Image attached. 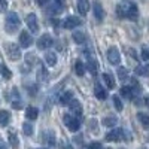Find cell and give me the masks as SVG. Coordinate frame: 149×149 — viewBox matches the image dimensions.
I'll return each mask as SVG.
<instances>
[{
    "instance_id": "obj_36",
    "label": "cell",
    "mask_w": 149,
    "mask_h": 149,
    "mask_svg": "<svg viewBox=\"0 0 149 149\" xmlns=\"http://www.w3.org/2000/svg\"><path fill=\"white\" fill-rule=\"evenodd\" d=\"M8 9V2L6 0H0V12H6Z\"/></svg>"
},
{
    "instance_id": "obj_25",
    "label": "cell",
    "mask_w": 149,
    "mask_h": 149,
    "mask_svg": "<svg viewBox=\"0 0 149 149\" xmlns=\"http://www.w3.org/2000/svg\"><path fill=\"white\" fill-rule=\"evenodd\" d=\"M102 122H103V125H106V127H113V125H116L118 118L116 116H106Z\"/></svg>"
},
{
    "instance_id": "obj_2",
    "label": "cell",
    "mask_w": 149,
    "mask_h": 149,
    "mask_svg": "<svg viewBox=\"0 0 149 149\" xmlns=\"http://www.w3.org/2000/svg\"><path fill=\"white\" fill-rule=\"evenodd\" d=\"M19 26H21L19 17L15 14V12H10V14L8 15V18H6V26H5L6 31L8 33H15Z\"/></svg>"
},
{
    "instance_id": "obj_9",
    "label": "cell",
    "mask_w": 149,
    "mask_h": 149,
    "mask_svg": "<svg viewBox=\"0 0 149 149\" xmlns=\"http://www.w3.org/2000/svg\"><path fill=\"white\" fill-rule=\"evenodd\" d=\"M82 21L78 18V17H67L64 21H63V27L64 29H74V27H78L81 26Z\"/></svg>"
},
{
    "instance_id": "obj_33",
    "label": "cell",
    "mask_w": 149,
    "mask_h": 149,
    "mask_svg": "<svg viewBox=\"0 0 149 149\" xmlns=\"http://www.w3.org/2000/svg\"><path fill=\"white\" fill-rule=\"evenodd\" d=\"M26 60H27V64L31 66V64L36 63V55H34V54H27V55H26Z\"/></svg>"
},
{
    "instance_id": "obj_30",
    "label": "cell",
    "mask_w": 149,
    "mask_h": 149,
    "mask_svg": "<svg viewBox=\"0 0 149 149\" xmlns=\"http://www.w3.org/2000/svg\"><path fill=\"white\" fill-rule=\"evenodd\" d=\"M118 76H119L121 81L128 79V70H127L125 67H119V69H118Z\"/></svg>"
},
{
    "instance_id": "obj_18",
    "label": "cell",
    "mask_w": 149,
    "mask_h": 149,
    "mask_svg": "<svg viewBox=\"0 0 149 149\" xmlns=\"http://www.w3.org/2000/svg\"><path fill=\"white\" fill-rule=\"evenodd\" d=\"M73 40L76 42L78 45H84L86 42V36L84 31H74L73 33Z\"/></svg>"
},
{
    "instance_id": "obj_16",
    "label": "cell",
    "mask_w": 149,
    "mask_h": 149,
    "mask_svg": "<svg viewBox=\"0 0 149 149\" xmlns=\"http://www.w3.org/2000/svg\"><path fill=\"white\" fill-rule=\"evenodd\" d=\"M48 78H49L48 70H46L43 66H40V67H39V70H37V81H39V82H46V81H48Z\"/></svg>"
},
{
    "instance_id": "obj_42",
    "label": "cell",
    "mask_w": 149,
    "mask_h": 149,
    "mask_svg": "<svg viewBox=\"0 0 149 149\" xmlns=\"http://www.w3.org/2000/svg\"><path fill=\"white\" fill-rule=\"evenodd\" d=\"M42 149H45V148H42Z\"/></svg>"
},
{
    "instance_id": "obj_1",
    "label": "cell",
    "mask_w": 149,
    "mask_h": 149,
    "mask_svg": "<svg viewBox=\"0 0 149 149\" xmlns=\"http://www.w3.org/2000/svg\"><path fill=\"white\" fill-rule=\"evenodd\" d=\"M118 14L121 17H125V18L134 21L139 17V10H137V6H136L133 2H124L122 5L118 6Z\"/></svg>"
},
{
    "instance_id": "obj_22",
    "label": "cell",
    "mask_w": 149,
    "mask_h": 149,
    "mask_svg": "<svg viewBox=\"0 0 149 149\" xmlns=\"http://www.w3.org/2000/svg\"><path fill=\"white\" fill-rule=\"evenodd\" d=\"M26 116L30 119V121H34L37 116H39V110H37L36 107H29L26 110Z\"/></svg>"
},
{
    "instance_id": "obj_4",
    "label": "cell",
    "mask_w": 149,
    "mask_h": 149,
    "mask_svg": "<svg viewBox=\"0 0 149 149\" xmlns=\"http://www.w3.org/2000/svg\"><path fill=\"white\" fill-rule=\"evenodd\" d=\"M125 137V133L122 128H113L112 131H109L106 134V140L107 142H122Z\"/></svg>"
},
{
    "instance_id": "obj_39",
    "label": "cell",
    "mask_w": 149,
    "mask_h": 149,
    "mask_svg": "<svg viewBox=\"0 0 149 149\" xmlns=\"http://www.w3.org/2000/svg\"><path fill=\"white\" fill-rule=\"evenodd\" d=\"M36 2H37V3H39V5H45V3L48 2V0H36Z\"/></svg>"
},
{
    "instance_id": "obj_10",
    "label": "cell",
    "mask_w": 149,
    "mask_h": 149,
    "mask_svg": "<svg viewBox=\"0 0 149 149\" xmlns=\"http://www.w3.org/2000/svg\"><path fill=\"white\" fill-rule=\"evenodd\" d=\"M26 21H27V26H29V29H30L31 33H37V31H39V24H37V18H36L34 14L27 15Z\"/></svg>"
},
{
    "instance_id": "obj_34",
    "label": "cell",
    "mask_w": 149,
    "mask_h": 149,
    "mask_svg": "<svg viewBox=\"0 0 149 149\" xmlns=\"http://www.w3.org/2000/svg\"><path fill=\"white\" fill-rule=\"evenodd\" d=\"M12 107L17 109V110L22 109V102H21V100H14V102H12Z\"/></svg>"
},
{
    "instance_id": "obj_29",
    "label": "cell",
    "mask_w": 149,
    "mask_h": 149,
    "mask_svg": "<svg viewBox=\"0 0 149 149\" xmlns=\"http://www.w3.org/2000/svg\"><path fill=\"white\" fill-rule=\"evenodd\" d=\"M22 131H24V134H26V136H31L34 130H33V125H31L30 122H24L22 124Z\"/></svg>"
},
{
    "instance_id": "obj_31",
    "label": "cell",
    "mask_w": 149,
    "mask_h": 149,
    "mask_svg": "<svg viewBox=\"0 0 149 149\" xmlns=\"http://www.w3.org/2000/svg\"><path fill=\"white\" fill-rule=\"evenodd\" d=\"M113 104H115V107H116V110H118V112H121V110L124 109L122 102H121V98H119L118 95H113Z\"/></svg>"
},
{
    "instance_id": "obj_24",
    "label": "cell",
    "mask_w": 149,
    "mask_h": 149,
    "mask_svg": "<svg viewBox=\"0 0 149 149\" xmlns=\"http://www.w3.org/2000/svg\"><path fill=\"white\" fill-rule=\"evenodd\" d=\"M97 69H98L97 61H95L93 57H88V70H90L93 74H97Z\"/></svg>"
},
{
    "instance_id": "obj_27",
    "label": "cell",
    "mask_w": 149,
    "mask_h": 149,
    "mask_svg": "<svg viewBox=\"0 0 149 149\" xmlns=\"http://www.w3.org/2000/svg\"><path fill=\"white\" fill-rule=\"evenodd\" d=\"M9 143H10V146L14 148V149H18L19 140H18V137H17L15 133H9Z\"/></svg>"
},
{
    "instance_id": "obj_13",
    "label": "cell",
    "mask_w": 149,
    "mask_h": 149,
    "mask_svg": "<svg viewBox=\"0 0 149 149\" xmlns=\"http://www.w3.org/2000/svg\"><path fill=\"white\" fill-rule=\"evenodd\" d=\"M69 107H70V110L73 112L74 115H78V116L82 115V104H81V102H78V100H72L70 104H69Z\"/></svg>"
},
{
    "instance_id": "obj_32",
    "label": "cell",
    "mask_w": 149,
    "mask_h": 149,
    "mask_svg": "<svg viewBox=\"0 0 149 149\" xmlns=\"http://www.w3.org/2000/svg\"><path fill=\"white\" fill-rule=\"evenodd\" d=\"M0 70H2V76L3 78H6V79H10L12 78V73H10V70L6 66H2V67H0Z\"/></svg>"
},
{
    "instance_id": "obj_20",
    "label": "cell",
    "mask_w": 149,
    "mask_h": 149,
    "mask_svg": "<svg viewBox=\"0 0 149 149\" xmlns=\"http://www.w3.org/2000/svg\"><path fill=\"white\" fill-rule=\"evenodd\" d=\"M45 60H46V63H48L49 66H55V64H57V54L52 52V51H49V52H46Z\"/></svg>"
},
{
    "instance_id": "obj_11",
    "label": "cell",
    "mask_w": 149,
    "mask_h": 149,
    "mask_svg": "<svg viewBox=\"0 0 149 149\" xmlns=\"http://www.w3.org/2000/svg\"><path fill=\"white\" fill-rule=\"evenodd\" d=\"M94 94H95V97L98 98V100H106L107 98V91H106L104 86H102L100 82H97L94 85Z\"/></svg>"
},
{
    "instance_id": "obj_41",
    "label": "cell",
    "mask_w": 149,
    "mask_h": 149,
    "mask_svg": "<svg viewBox=\"0 0 149 149\" xmlns=\"http://www.w3.org/2000/svg\"><path fill=\"white\" fill-rule=\"evenodd\" d=\"M106 149H110V148H106Z\"/></svg>"
},
{
    "instance_id": "obj_37",
    "label": "cell",
    "mask_w": 149,
    "mask_h": 149,
    "mask_svg": "<svg viewBox=\"0 0 149 149\" xmlns=\"http://www.w3.org/2000/svg\"><path fill=\"white\" fill-rule=\"evenodd\" d=\"M54 2H55V6H58L60 9L64 8V5H66V0H54Z\"/></svg>"
},
{
    "instance_id": "obj_12",
    "label": "cell",
    "mask_w": 149,
    "mask_h": 149,
    "mask_svg": "<svg viewBox=\"0 0 149 149\" xmlns=\"http://www.w3.org/2000/svg\"><path fill=\"white\" fill-rule=\"evenodd\" d=\"M94 15H95V18H97L98 21H102V19L104 18L103 6H102V3L98 2V0H95V2H94Z\"/></svg>"
},
{
    "instance_id": "obj_3",
    "label": "cell",
    "mask_w": 149,
    "mask_h": 149,
    "mask_svg": "<svg viewBox=\"0 0 149 149\" xmlns=\"http://www.w3.org/2000/svg\"><path fill=\"white\" fill-rule=\"evenodd\" d=\"M5 49H6L8 57H9L12 61H18V60L21 58V49H19V46H18L17 43H8V45L5 46Z\"/></svg>"
},
{
    "instance_id": "obj_8",
    "label": "cell",
    "mask_w": 149,
    "mask_h": 149,
    "mask_svg": "<svg viewBox=\"0 0 149 149\" xmlns=\"http://www.w3.org/2000/svg\"><path fill=\"white\" fill-rule=\"evenodd\" d=\"M31 43H33L31 34L29 31H21V34H19V45H21V48H29Z\"/></svg>"
},
{
    "instance_id": "obj_21",
    "label": "cell",
    "mask_w": 149,
    "mask_h": 149,
    "mask_svg": "<svg viewBox=\"0 0 149 149\" xmlns=\"http://www.w3.org/2000/svg\"><path fill=\"white\" fill-rule=\"evenodd\" d=\"M137 118H139L140 124L143 125V128L149 130V115H146V113H143V112H140V113H137Z\"/></svg>"
},
{
    "instance_id": "obj_35",
    "label": "cell",
    "mask_w": 149,
    "mask_h": 149,
    "mask_svg": "<svg viewBox=\"0 0 149 149\" xmlns=\"http://www.w3.org/2000/svg\"><path fill=\"white\" fill-rule=\"evenodd\" d=\"M142 60H145V61L149 60V49L148 48H143L142 49Z\"/></svg>"
},
{
    "instance_id": "obj_19",
    "label": "cell",
    "mask_w": 149,
    "mask_h": 149,
    "mask_svg": "<svg viewBox=\"0 0 149 149\" xmlns=\"http://www.w3.org/2000/svg\"><path fill=\"white\" fill-rule=\"evenodd\" d=\"M119 93H121L122 97L128 98V100H133V98H134V91L131 90V86H122Z\"/></svg>"
},
{
    "instance_id": "obj_38",
    "label": "cell",
    "mask_w": 149,
    "mask_h": 149,
    "mask_svg": "<svg viewBox=\"0 0 149 149\" xmlns=\"http://www.w3.org/2000/svg\"><path fill=\"white\" fill-rule=\"evenodd\" d=\"M88 149H102V145L97 143V142H94V143H91V145L88 146Z\"/></svg>"
},
{
    "instance_id": "obj_7",
    "label": "cell",
    "mask_w": 149,
    "mask_h": 149,
    "mask_svg": "<svg viewBox=\"0 0 149 149\" xmlns=\"http://www.w3.org/2000/svg\"><path fill=\"white\" fill-rule=\"evenodd\" d=\"M54 45V40L49 34H43L39 40H37V48L39 49H48L49 46Z\"/></svg>"
},
{
    "instance_id": "obj_40",
    "label": "cell",
    "mask_w": 149,
    "mask_h": 149,
    "mask_svg": "<svg viewBox=\"0 0 149 149\" xmlns=\"http://www.w3.org/2000/svg\"><path fill=\"white\" fill-rule=\"evenodd\" d=\"M0 149H6V145H5L2 140H0Z\"/></svg>"
},
{
    "instance_id": "obj_15",
    "label": "cell",
    "mask_w": 149,
    "mask_h": 149,
    "mask_svg": "<svg viewBox=\"0 0 149 149\" xmlns=\"http://www.w3.org/2000/svg\"><path fill=\"white\" fill-rule=\"evenodd\" d=\"M90 9V2L88 0H78V10L81 15H86V12Z\"/></svg>"
},
{
    "instance_id": "obj_14",
    "label": "cell",
    "mask_w": 149,
    "mask_h": 149,
    "mask_svg": "<svg viewBox=\"0 0 149 149\" xmlns=\"http://www.w3.org/2000/svg\"><path fill=\"white\" fill-rule=\"evenodd\" d=\"M72 100H73V94L70 91H64L63 94L60 95V103L63 106H69Z\"/></svg>"
},
{
    "instance_id": "obj_26",
    "label": "cell",
    "mask_w": 149,
    "mask_h": 149,
    "mask_svg": "<svg viewBox=\"0 0 149 149\" xmlns=\"http://www.w3.org/2000/svg\"><path fill=\"white\" fill-rule=\"evenodd\" d=\"M103 81L106 82L107 88H110V90H113V88H115V81H113V78H112L109 73H104V74H103Z\"/></svg>"
},
{
    "instance_id": "obj_23",
    "label": "cell",
    "mask_w": 149,
    "mask_h": 149,
    "mask_svg": "<svg viewBox=\"0 0 149 149\" xmlns=\"http://www.w3.org/2000/svg\"><path fill=\"white\" fill-rule=\"evenodd\" d=\"M134 72H136V74H140V76H146V78H149V64L136 67Z\"/></svg>"
},
{
    "instance_id": "obj_28",
    "label": "cell",
    "mask_w": 149,
    "mask_h": 149,
    "mask_svg": "<svg viewBox=\"0 0 149 149\" xmlns=\"http://www.w3.org/2000/svg\"><path fill=\"white\" fill-rule=\"evenodd\" d=\"M74 72H76L78 76H84V73H85V66L82 64V61H76L74 63Z\"/></svg>"
},
{
    "instance_id": "obj_17",
    "label": "cell",
    "mask_w": 149,
    "mask_h": 149,
    "mask_svg": "<svg viewBox=\"0 0 149 149\" xmlns=\"http://www.w3.org/2000/svg\"><path fill=\"white\" fill-rule=\"evenodd\" d=\"M10 121V113L8 110H0V125L6 127Z\"/></svg>"
},
{
    "instance_id": "obj_6",
    "label": "cell",
    "mask_w": 149,
    "mask_h": 149,
    "mask_svg": "<svg viewBox=\"0 0 149 149\" xmlns=\"http://www.w3.org/2000/svg\"><path fill=\"white\" fill-rule=\"evenodd\" d=\"M107 60H109V63L113 64V66H118L121 63V55H119L118 48H115V46L109 48V51H107Z\"/></svg>"
},
{
    "instance_id": "obj_5",
    "label": "cell",
    "mask_w": 149,
    "mask_h": 149,
    "mask_svg": "<svg viewBox=\"0 0 149 149\" xmlns=\"http://www.w3.org/2000/svg\"><path fill=\"white\" fill-rule=\"evenodd\" d=\"M64 124L67 125V128L70 130V131H78L79 130V127H81V121L76 118V116H72V115H64Z\"/></svg>"
}]
</instances>
